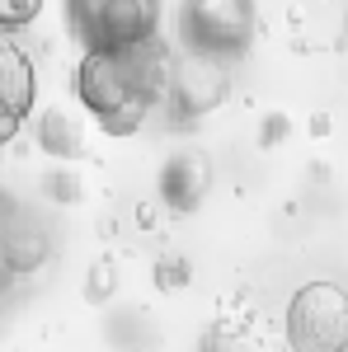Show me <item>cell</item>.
I'll list each match as a JSON object with an SVG mask.
<instances>
[{"label":"cell","instance_id":"obj_7","mask_svg":"<svg viewBox=\"0 0 348 352\" xmlns=\"http://www.w3.org/2000/svg\"><path fill=\"white\" fill-rule=\"evenodd\" d=\"M212 188V164L203 151H174L170 160L161 164V202L170 212H198L203 197Z\"/></svg>","mask_w":348,"mask_h":352},{"label":"cell","instance_id":"obj_3","mask_svg":"<svg viewBox=\"0 0 348 352\" xmlns=\"http://www.w3.org/2000/svg\"><path fill=\"white\" fill-rule=\"evenodd\" d=\"M184 52L212 61H240L254 43V0H184L179 5Z\"/></svg>","mask_w":348,"mask_h":352},{"label":"cell","instance_id":"obj_5","mask_svg":"<svg viewBox=\"0 0 348 352\" xmlns=\"http://www.w3.org/2000/svg\"><path fill=\"white\" fill-rule=\"evenodd\" d=\"M165 94L174 99V118H198V113L216 109L226 99V61L188 52L179 66L170 61V85Z\"/></svg>","mask_w":348,"mask_h":352},{"label":"cell","instance_id":"obj_2","mask_svg":"<svg viewBox=\"0 0 348 352\" xmlns=\"http://www.w3.org/2000/svg\"><path fill=\"white\" fill-rule=\"evenodd\" d=\"M66 33L81 52H118L161 33V0H66Z\"/></svg>","mask_w":348,"mask_h":352},{"label":"cell","instance_id":"obj_9","mask_svg":"<svg viewBox=\"0 0 348 352\" xmlns=\"http://www.w3.org/2000/svg\"><path fill=\"white\" fill-rule=\"evenodd\" d=\"M38 10H43V0H0V28L19 33L38 19Z\"/></svg>","mask_w":348,"mask_h":352},{"label":"cell","instance_id":"obj_8","mask_svg":"<svg viewBox=\"0 0 348 352\" xmlns=\"http://www.w3.org/2000/svg\"><path fill=\"white\" fill-rule=\"evenodd\" d=\"M38 146H43L52 160H76V155H81V132L66 122L61 109H48L38 118Z\"/></svg>","mask_w":348,"mask_h":352},{"label":"cell","instance_id":"obj_6","mask_svg":"<svg viewBox=\"0 0 348 352\" xmlns=\"http://www.w3.org/2000/svg\"><path fill=\"white\" fill-rule=\"evenodd\" d=\"M33 89H38V76L28 52L14 43L10 28H0V141H10L24 127V118L33 113Z\"/></svg>","mask_w":348,"mask_h":352},{"label":"cell","instance_id":"obj_4","mask_svg":"<svg viewBox=\"0 0 348 352\" xmlns=\"http://www.w3.org/2000/svg\"><path fill=\"white\" fill-rule=\"evenodd\" d=\"M287 343L296 352L348 348V292L334 282H306L287 305Z\"/></svg>","mask_w":348,"mask_h":352},{"label":"cell","instance_id":"obj_1","mask_svg":"<svg viewBox=\"0 0 348 352\" xmlns=\"http://www.w3.org/2000/svg\"><path fill=\"white\" fill-rule=\"evenodd\" d=\"M165 85H170V52L161 33L118 52H85L76 66V99L94 113V122L108 136H132L161 104Z\"/></svg>","mask_w":348,"mask_h":352}]
</instances>
